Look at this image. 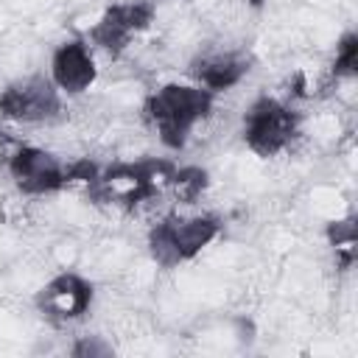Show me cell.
Instances as JSON below:
<instances>
[{
    "instance_id": "1",
    "label": "cell",
    "mask_w": 358,
    "mask_h": 358,
    "mask_svg": "<svg viewBox=\"0 0 358 358\" xmlns=\"http://www.w3.org/2000/svg\"><path fill=\"white\" fill-rule=\"evenodd\" d=\"M213 109V92L204 87L165 84L145 101V117L154 123L159 140L168 148H182L199 120Z\"/></svg>"
},
{
    "instance_id": "2",
    "label": "cell",
    "mask_w": 358,
    "mask_h": 358,
    "mask_svg": "<svg viewBox=\"0 0 358 358\" xmlns=\"http://www.w3.org/2000/svg\"><path fill=\"white\" fill-rule=\"evenodd\" d=\"M215 235H218V221L210 215H196V218L168 215L159 224H154L148 235V246L159 266H179L196 257Z\"/></svg>"
},
{
    "instance_id": "3",
    "label": "cell",
    "mask_w": 358,
    "mask_h": 358,
    "mask_svg": "<svg viewBox=\"0 0 358 358\" xmlns=\"http://www.w3.org/2000/svg\"><path fill=\"white\" fill-rule=\"evenodd\" d=\"M296 134V112L277 98H260L243 117V140L257 157L280 154Z\"/></svg>"
},
{
    "instance_id": "4",
    "label": "cell",
    "mask_w": 358,
    "mask_h": 358,
    "mask_svg": "<svg viewBox=\"0 0 358 358\" xmlns=\"http://www.w3.org/2000/svg\"><path fill=\"white\" fill-rule=\"evenodd\" d=\"M62 109L59 87L45 76H31L3 90L0 95V117L17 123H39L50 120Z\"/></svg>"
},
{
    "instance_id": "5",
    "label": "cell",
    "mask_w": 358,
    "mask_h": 358,
    "mask_svg": "<svg viewBox=\"0 0 358 358\" xmlns=\"http://www.w3.org/2000/svg\"><path fill=\"white\" fill-rule=\"evenodd\" d=\"M8 173L20 190L34 193V196L53 193L67 185V168L53 154L34 148V145H20L8 157Z\"/></svg>"
},
{
    "instance_id": "6",
    "label": "cell",
    "mask_w": 358,
    "mask_h": 358,
    "mask_svg": "<svg viewBox=\"0 0 358 358\" xmlns=\"http://www.w3.org/2000/svg\"><path fill=\"white\" fill-rule=\"evenodd\" d=\"M151 20L154 8L148 3H117L92 28V42L109 53H120L134 34L151 25Z\"/></svg>"
},
{
    "instance_id": "7",
    "label": "cell",
    "mask_w": 358,
    "mask_h": 358,
    "mask_svg": "<svg viewBox=\"0 0 358 358\" xmlns=\"http://www.w3.org/2000/svg\"><path fill=\"white\" fill-rule=\"evenodd\" d=\"M39 310L53 319V322H73L78 316L87 313L90 302H92V285L73 274V271H64L59 277H53L42 291H39Z\"/></svg>"
},
{
    "instance_id": "8",
    "label": "cell",
    "mask_w": 358,
    "mask_h": 358,
    "mask_svg": "<svg viewBox=\"0 0 358 358\" xmlns=\"http://www.w3.org/2000/svg\"><path fill=\"white\" fill-rule=\"evenodd\" d=\"M50 81L59 87V92L78 95L90 90L95 81V62L84 42H64L56 48L50 59Z\"/></svg>"
},
{
    "instance_id": "9",
    "label": "cell",
    "mask_w": 358,
    "mask_h": 358,
    "mask_svg": "<svg viewBox=\"0 0 358 358\" xmlns=\"http://www.w3.org/2000/svg\"><path fill=\"white\" fill-rule=\"evenodd\" d=\"M246 70L249 62L241 53H207L193 64V76L199 78V87L210 90L213 95L235 87L246 76Z\"/></svg>"
},
{
    "instance_id": "10",
    "label": "cell",
    "mask_w": 358,
    "mask_h": 358,
    "mask_svg": "<svg viewBox=\"0 0 358 358\" xmlns=\"http://www.w3.org/2000/svg\"><path fill=\"white\" fill-rule=\"evenodd\" d=\"M204 185H207V173L201 168H179L171 173V182H168L173 196L182 201H193L204 190Z\"/></svg>"
},
{
    "instance_id": "11",
    "label": "cell",
    "mask_w": 358,
    "mask_h": 358,
    "mask_svg": "<svg viewBox=\"0 0 358 358\" xmlns=\"http://www.w3.org/2000/svg\"><path fill=\"white\" fill-rule=\"evenodd\" d=\"M330 243L336 246V252L341 255V266H350L352 257H355V241H358V229H355V221L352 218H344V221H333L330 229Z\"/></svg>"
},
{
    "instance_id": "12",
    "label": "cell",
    "mask_w": 358,
    "mask_h": 358,
    "mask_svg": "<svg viewBox=\"0 0 358 358\" xmlns=\"http://www.w3.org/2000/svg\"><path fill=\"white\" fill-rule=\"evenodd\" d=\"M358 73V36L344 34L341 42L336 45V62H333V76L336 78H352Z\"/></svg>"
},
{
    "instance_id": "13",
    "label": "cell",
    "mask_w": 358,
    "mask_h": 358,
    "mask_svg": "<svg viewBox=\"0 0 358 358\" xmlns=\"http://www.w3.org/2000/svg\"><path fill=\"white\" fill-rule=\"evenodd\" d=\"M112 350L106 347V344H101L98 338H81L76 347H73V355H98V358H103V355H109Z\"/></svg>"
}]
</instances>
